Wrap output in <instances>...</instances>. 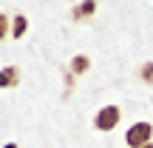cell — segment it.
Listing matches in <instances>:
<instances>
[{"mask_svg":"<svg viewBox=\"0 0 153 148\" xmlns=\"http://www.w3.org/2000/svg\"><path fill=\"white\" fill-rule=\"evenodd\" d=\"M142 148H153V143H148V145H142Z\"/></svg>","mask_w":153,"mask_h":148,"instance_id":"30bf717a","label":"cell"},{"mask_svg":"<svg viewBox=\"0 0 153 148\" xmlns=\"http://www.w3.org/2000/svg\"><path fill=\"white\" fill-rule=\"evenodd\" d=\"M26 32H28V20H26V14H17L14 20H11V37L20 40Z\"/></svg>","mask_w":153,"mask_h":148,"instance_id":"8992f818","label":"cell"},{"mask_svg":"<svg viewBox=\"0 0 153 148\" xmlns=\"http://www.w3.org/2000/svg\"><path fill=\"white\" fill-rule=\"evenodd\" d=\"M94 11H97V0H82V3L74 9L71 17H74V20H85V17H91Z\"/></svg>","mask_w":153,"mask_h":148,"instance_id":"5b68a950","label":"cell"},{"mask_svg":"<svg viewBox=\"0 0 153 148\" xmlns=\"http://www.w3.org/2000/svg\"><path fill=\"white\" fill-rule=\"evenodd\" d=\"M9 34H11V20L3 14V11H0V40H6Z\"/></svg>","mask_w":153,"mask_h":148,"instance_id":"ba28073f","label":"cell"},{"mask_svg":"<svg viewBox=\"0 0 153 148\" xmlns=\"http://www.w3.org/2000/svg\"><path fill=\"white\" fill-rule=\"evenodd\" d=\"M119 120H122V108L119 105H102V108L94 114V128L102 131V134H111L119 125Z\"/></svg>","mask_w":153,"mask_h":148,"instance_id":"6da1fadb","label":"cell"},{"mask_svg":"<svg viewBox=\"0 0 153 148\" xmlns=\"http://www.w3.org/2000/svg\"><path fill=\"white\" fill-rule=\"evenodd\" d=\"M17 83H20V68H17V66L0 68V88H14Z\"/></svg>","mask_w":153,"mask_h":148,"instance_id":"3957f363","label":"cell"},{"mask_svg":"<svg viewBox=\"0 0 153 148\" xmlns=\"http://www.w3.org/2000/svg\"><path fill=\"white\" fill-rule=\"evenodd\" d=\"M68 71H71L74 77L91 71V57H88V54H76V57H71V63H68Z\"/></svg>","mask_w":153,"mask_h":148,"instance_id":"277c9868","label":"cell"},{"mask_svg":"<svg viewBox=\"0 0 153 148\" xmlns=\"http://www.w3.org/2000/svg\"><path fill=\"white\" fill-rule=\"evenodd\" d=\"M125 143H128V148H142V145L153 143V122H145V120L133 122L125 131Z\"/></svg>","mask_w":153,"mask_h":148,"instance_id":"7a4b0ae2","label":"cell"},{"mask_svg":"<svg viewBox=\"0 0 153 148\" xmlns=\"http://www.w3.org/2000/svg\"><path fill=\"white\" fill-rule=\"evenodd\" d=\"M6 148H17V145H14V143H9V145H6Z\"/></svg>","mask_w":153,"mask_h":148,"instance_id":"9c48e42d","label":"cell"},{"mask_svg":"<svg viewBox=\"0 0 153 148\" xmlns=\"http://www.w3.org/2000/svg\"><path fill=\"white\" fill-rule=\"evenodd\" d=\"M139 80L145 86H153V63H142L139 66Z\"/></svg>","mask_w":153,"mask_h":148,"instance_id":"52a82bcc","label":"cell"}]
</instances>
